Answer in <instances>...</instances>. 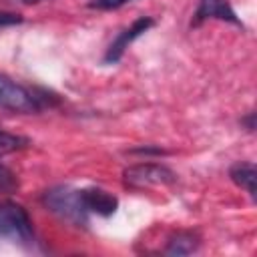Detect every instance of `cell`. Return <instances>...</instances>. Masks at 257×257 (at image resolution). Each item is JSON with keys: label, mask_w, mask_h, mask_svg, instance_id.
Here are the masks:
<instances>
[{"label": "cell", "mask_w": 257, "mask_h": 257, "mask_svg": "<svg viewBox=\"0 0 257 257\" xmlns=\"http://www.w3.org/2000/svg\"><path fill=\"white\" fill-rule=\"evenodd\" d=\"M42 205L54 213L60 221L74 225V227H86L88 225V209L84 205L82 199V191L66 187V185H58L52 187L48 191L42 193Z\"/></svg>", "instance_id": "cell-1"}, {"label": "cell", "mask_w": 257, "mask_h": 257, "mask_svg": "<svg viewBox=\"0 0 257 257\" xmlns=\"http://www.w3.org/2000/svg\"><path fill=\"white\" fill-rule=\"evenodd\" d=\"M0 235L24 247H30L34 243L32 219L20 203L16 201L0 203Z\"/></svg>", "instance_id": "cell-2"}, {"label": "cell", "mask_w": 257, "mask_h": 257, "mask_svg": "<svg viewBox=\"0 0 257 257\" xmlns=\"http://www.w3.org/2000/svg\"><path fill=\"white\" fill-rule=\"evenodd\" d=\"M46 104V94H38L32 88L18 84L10 76L0 74V108L12 112H36Z\"/></svg>", "instance_id": "cell-3"}, {"label": "cell", "mask_w": 257, "mask_h": 257, "mask_svg": "<svg viewBox=\"0 0 257 257\" xmlns=\"http://www.w3.org/2000/svg\"><path fill=\"white\" fill-rule=\"evenodd\" d=\"M124 183L133 189H143L151 185H169L175 181V173L159 163H141L124 169Z\"/></svg>", "instance_id": "cell-4"}, {"label": "cell", "mask_w": 257, "mask_h": 257, "mask_svg": "<svg viewBox=\"0 0 257 257\" xmlns=\"http://www.w3.org/2000/svg\"><path fill=\"white\" fill-rule=\"evenodd\" d=\"M155 24V20L153 18H149V16H141V18H137L128 28H124L122 32H118V36L110 42V46L106 48V54H104V64H114L116 60H120V56L124 54V50L128 48V44H133L141 34H145L151 26Z\"/></svg>", "instance_id": "cell-5"}, {"label": "cell", "mask_w": 257, "mask_h": 257, "mask_svg": "<svg viewBox=\"0 0 257 257\" xmlns=\"http://www.w3.org/2000/svg\"><path fill=\"white\" fill-rule=\"evenodd\" d=\"M207 18H217V20H223V22L243 26L227 0H199L197 12H195V24H201Z\"/></svg>", "instance_id": "cell-6"}, {"label": "cell", "mask_w": 257, "mask_h": 257, "mask_svg": "<svg viewBox=\"0 0 257 257\" xmlns=\"http://www.w3.org/2000/svg\"><path fill=\"white\" fill-rule=\"evenodd\" d=\"M82 199H84L88 213H96L100 217H110L118 207V199L114 195H110L108 191L98 189V187L82 189Z\"/></svg>", "instance_id": "cell-7"}, {"label": "cell", "mask_w": 257, "mask_h": 257, "mask_svg": "<svg viewBox=\"0 0 257 257\" xmlns=\"http://www.w3.org/2000/svg\"><path fill=\"white\" fill-rule=\"evenodd\" d=\"M229 177H231V181H233L237 187L245 189V191L251 195V199H255V179H257V171H255V165H253V163H235V165L231 167V171H229Z\"/></svg>", "instance_id": "cell-8"}, {"label": "cell", "mask_w": 257, "mask_h": 257, "mask_svg": "<svg viewBox=\"0 0 257 257\" xmlns=\"http://www.w3.org/2000/svg\"><path fill=\"white\" fill-rule=\"evenodd\" d=\"M197 247H199L197 235H193L189 231H179L169 239L165 253L167 255H189V253L197 251Z\"/></svg>", "instance_id": "cell-9"}, {"label": "cell", "mask_w": 257, "mask_h": 257, "mask_svg": "<svg viewBox=\"0 0 257 257\" xmlns=\"http://www.w3.org/2000/svg\"><path fill=\"white\" fill-rule=\"evenodd\" d=\"M24 147H28L26 137H20V135H14V133H8V131L0 128V157L10 155L14 151H20Z\"/></svg>", "instance_id": "cell-10"}, {"label": "cell", "mask_w": 257, "mask_h": 257, "mask_svg": "<svg viewBox=\"0 0 257 257\" xmlns=\"http://www.w3.org/2000/svg\"><path fill=\"white\" fill-rule=\"evenodd\" d=\"M16 189H18L16 175L8 167L0 165V193H14Z\"/></svg>", "instance_id": "cell-11"}, {"label": "cell", "mask_w": 257, "mask_h": 257, "mask_svg": "<svg viewBox=\"0 0 257 257\" xmlns=\"http://www.w3.org/2000/svg\"><path fill=\"white\" fill-rule=\"evenodd\" d=\"M133 0H90L88 8H96V10H116L124 4H128Z\"/></svg>", "instance_id": "cell-12"}, {"label": "cell", "mask_w": 257, "mask_h": 257, "mask_svg": "<svg viewBox=\"0 0 257 257\" xmlns=\"http://www.w3.org/2000/svg\"><path fill=\"white\" fill-rule=\"evenodd\" d=\"M20 22H22V16H20V14L0 10V28H4V26H14V24H20Z\"/></svg>", "instance_id": "cell-13"}, {"label": "cell", "mask_w": 257, "mask_h": 257, "mask_svg": "<svg viewBox=\"0 0 257 257\" xmlns=\"http://www.w3.org/2000/svg\"><path fill=\"white\" fill-rule=\"evenodd\" d=\"M20 2H24V4H36V2H42V0H20Z\"/></svg>", "instance_id": "cell-14"}]
</instances>
